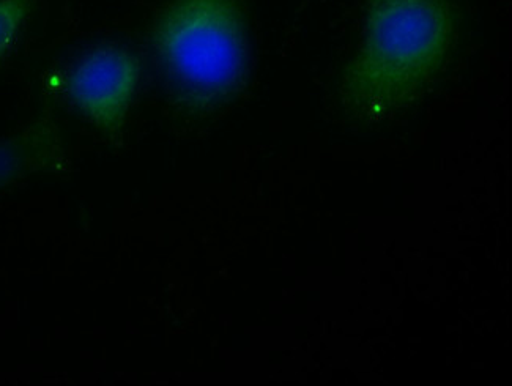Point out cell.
I'll list each match as a JSON object with an SVG mask.
<instances>
[{"mask_svg": "<svg viewBox=\"0 0 512 386\" xmlns=\"http://www.w3.org/2000/svg\"><path fill=\"white\" fill-rule=\"evenodd\" d=\"M453 30L448 0H374L347 73L349 103L366 116L404 103L442 65Z\"/></svg>", "mask_w": 512, "mask_h": 386, "instance_id": "cell-1", "label": "cell"}, {"mask_svg": "<svg viewBox=\"0 0 512 386\" xmlns=\"http://www.w3.org/2000/svg\"><path fill=\"white\" fill-rule=\"evenodd\" d=\"M153 41L169 78L194 100L223 97L242 79L245 26L235 0H177L158 19Z\"/></svg>", "mask_w": 512, "mask_h": 386, "instance_id": "cell-2", "label": "cell"}, {"mask_svg": "<svg viewBox=\"0 0 512 386\" xmlns=\"http://www.w3.org/2000/svg\"><path fill=\"white\" fill-rule=\"evenodd\" d=\"M139 65L122 49L93 52L73 68L67 92L95 127L104 131L120 128L138 86Z\"/></svg>", "mask_w": 512, "mask_h": 386, "instance_id": "cell-3", "label": "cell"}, {"mask_svg": "<svg viewBox=\"0 0 512 386\" xmlns=\"http://www.w3.org/2000/svg\"><path fill=\"white\" fill-rule=\"evenodd\" d=\"M64 155L59 128L51 117H41L0 141V188L54 168Z\"/></svg>", "mask_w": 512, "mask_h": 386, "instance_id": "cell-4", "label": "cell"}, {"mask_svg": "<svg viewBox=\"0 0 512 386\" xmlns=\"http://www.w3.org/2000/svg\"><path fill=\"white\" fill-rule=\"evenodd\" d=\"M30 7L32 0H0V60L12 49Z\"/></svg>", "mask_w": 512, "mask_h": 386, "instance_id": "cell-5", "label": "cell"}]
</instances>
